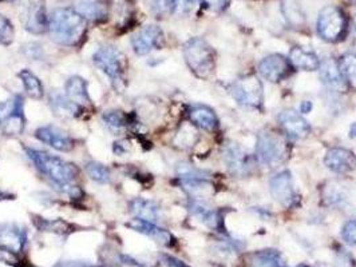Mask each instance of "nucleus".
<instances>
[{
  "label": "nucleus",
  "mask_w": 356,
  "mask_h": 267,
  "mask_svg": "<svg viewBox=\"0 0 356 267\" xmlns=\"http://www.w3.org/2000/svg\"><path fill=\"white\" fill-rule=\"evenodd\" d=\"M86 30V19L82 18L74 8H56L50 15L49 31L54 40L62 46H79L85 40Z\"/></svg>",
  "instance_id": "obj_1"
},
{
  "label": "nucleus",
  "mask_w": 356,
  "mask_h": 267,
  "mask_svg": "<svg viewBox=\"0 0 356 267\" xmlns=\"http://www.w3.org/2000/svg\"><path fill=\"white\" fill-rule=\"evenodd\" d=\"M26 154L35 164L36 169L43 175L51 179L58 187H60L63 193L69 186H72V180L76 179L79 174L78 167L75 164L56 155H51L46 151L36 148H26Z\"/></svg>",
  "instance_id": "obj_2"
},
{
  "label": "nucleus",
  "mask_w": 356,
  "mask_h": 267,
  "mask_svg": "<svg viewBox=\"0 0 356 267\" xmlns=\"http://www.w3.org/2000/svg\"><path fill=\"white\" fill-rule=\"evenodd\" d=\"M184 58L191 69L198 78L207 79L216 69V53L212 46L202 37H192L184 44Z\"/></svg>",
  "instance_id": "obj_3"
},
{
  "label": "nucleus",
  "mask_w": 356,
  "mask_h": 267,
  "mask_svg": "<svg viewBox=\"0 0 356 267\" xmlns=\"http://www.w3.org/2000/svg\"><path fill=\"white\" fill-rule=\"evenodd\" d=\"M256 153L260 163L275 169L288 160L289 143L283 134L273 130H264L257 137Z\"/></svg>",
  "instance_id": "obj_4"
},
{
  "label": "nucleus",
  "mask_w": 356,
  "mask_h": 267,
  "mask_svg": "<svg viewBox=\"0 0 356 267\" xmlns=\"http://www.w3.org/2000/svg\"><path fill=\"white\" fill-rule=\"evenodd\" d=\"M94 64L108 76L114 89L122 92L125 89V74L127 69V59L124 53L117 47L104 46L92 55Z\"/></svg>",
  "instance_id": "obj_5"
},
{
  "label": "nucleus",
  "mask_w": 356,
  "mask_h": 267,
  "mask_svg": "<svg viewBox=\"0 0 356 267\" xmlns=\"http://www.w3.org/2000/svg\"><path fill=\"white\" fill-rule=\"evenodd\" d=\"M316 28L323 40L328 43H338L347 35L348 20L340 7L327 6L319 14Z\"/></svg>",
  "instance_id": "obj_6"
},
{
  "label": "nucleus",
  "mask_w": 356,
  "mask_h": 267,
  "mask_svg": "<svg viewBox=\"0 0 356 267\" xmlns=\"http://www.w3.org/2000/svg\"><path fill=\"white\" fill-rule=\"evenodd\" d=\"M231 94L241 106L261 108L264 103L263 83L256 75H245L233 82Z\"/></svg>",
  "instance_id": "obj_7"
},
{
  "label": "nucleus",
  "mask_w": 356,
  "mask_h": 267,
  "mask_svg": "<svg viewBox=\"0 0 356 267\" xmlns=\"http://www.w3.org/2000/svg\"><path fill=\"white\" fill-rule=\"evenodd\" d=\"M293 72V66L288 58L280 53L266 56L259 63V74L270 83H279L289 78Z\"/></svg>",
  "instance_id": "obj_8"
},
{
  "label": "nucleus",
  "mask_w": 356,
  "mask_h": 267,
  "mask_svg": "<svg viewBox=\"0 0 356 267\" xmlns=\"http://www.w3.org/2000/svg\"><path fill=\"white\" fill-rule=\"evenodd\" d=\"M165 43V35L160 26L149 24L131 37V46L136 55L143 56L153 50H160Z\"/></svg>",
  "instance_id": "obj_9"
},
{
  "label": "nucleus",
  "mask_w": 356,
  "mask_h": 267,
  "mask_svg": "<svg viewBox=\"0 0 356 267\" xmlns=\"http://www.w3.org/2000/svg\"><path fill=\"white\" fill-rule=\"evenodd\" d=\"M224 160L227 169L234 177H248L253 171L254 163L250 154L237 144L227 146L224 151Z\"/></svg>",
  "instance_id": "obj_10"
},
{
  "label": "nucleus",
  "mask_w": 356,
  "mask_h": 267,
  "mask_svg": "<svg viewBox=\"0 0 356 267\" xmlns=\"http://www.w3.org/2000/svg\"><path fill=\"white\" fill-rule=\"evenodd\" d=\"M277 122L285 135L292 139H305L311 134V126L295 110H283L277 117Z\"/></svg>",
  "instance_id": "obj_11"
},
{
  "label": "nucleus",
  "mask_w": 356,
  "mask_h": 267,
  "mask_svg": "<svg viewBox=\"0 0 356 267\" xmlns=\"http://www.w3.org/2000/svg\"><path fill=\"white\" fill-rule=\"evenodd\" d=\"M27 243V232L17 223H0V251L22 252Z\"/></svg>",
  "instance_id": "obj_12"
},
{
  "label": "nucleus",
  "mask_w": 356,
  "mask_h": 267,
  "mask_svg": "<svg viewBox=\"0 0 356 267\" xmlns=\"http://www.w3.org/2000/svg\"><path fill=\"white\" fill-rule=\"evenodd\" d=\"M35 137L38 141L53 147L54 150L60 153H70L75 147V142L72 137L66 131L55 126L39 127L35 131Z\"/></svg>",
  "instance_id": "obj_13"
},
{
  "label": "nucleus",
  "mask_w": 356,
  "mask_h": 267,
  "mask_svg": "<svg viewBox=\"0 0 356 267\" xmlns=\"http://www.w3.org/2000/svg\"><path fill=\"white\" fill-rule=\"evenodd\" d=\"M269 191L280 205L286 206V207L293 206V203L298 198L295 193V189H293L292 174L288 170L276 174L273 178L269 180Z\"/></svg>",
  "instance_id": "obj_14"
},
{
  "label": "nucleus",
  "mask_w": 356,
  "mask_h": 267,
  "mask_svg": "<svg viewBox=\"0 0 356 267\" xmlns=\"http://www.w3.org/2000/svg\"><path fill=\"white\" fill-rule=\"evenodd\" d=\"M324 164L332 173L348 174L356 170V155L348 148L334 147L325 153Z\"/></svg>",
  "instance_id": "obj_15"
},
{
  "label": "nucleus",
  "mask_w": 356,
  "mask_h": 267,
  "mask_svg": "<svg viewBox=\"0 0 356 267\" xmlns=\"http://www.w3.org/2000/svg\"><path fill=\"white\" fill-rule=\"evenodd\" d=\"M126 226L134 232H141L146 236H150L152 239H154L162 246H173V243L176 242L172 232L157 226L154 222H149V221H145L141 218H134V219L129 221L126 223Z\"/></svg>",
  "instance_id": "obj_16"
},
{
  "label": "nucleus",
  "mask_w": 356,
  "mask_h": 267,
  "mask_svg": "<svg viewBox=\"0 0 356 267\" xmlns=\"http://www.w3.org/2000/svg\"><path fill=\"white\" fill-rule=\"evenodd\" d=\"M50 17L46 14V7L42 0L33 1L26 12L24 27L31 34H43L49 30Z\"/></svg>",
  "instance_id": "obj_17"
},
{
  "label": "nucleus",
  "mask_w": 356,
  "mask_h": 267,
  "mask_svg": "<svg viewBox=\"0 0 356 267\" xmlns=\"http://www.w3.org/2000/svg\"><path fill=\"white\" fill-rule=\"evenodd\" d=\"M321 78L323 83L337 92H346L348 89V83L343 75V72L339 67V62L334 60V59H325L324 62H321Z\"/></svg>",
  "instance_id": "obj_18"
},
{
  "label": "nucleus",
  "mask_w": 356,
  "mask_h": 267,
  "mask_svg": "<svg viewBox=\"0 0 356 267\" xmlns=\"http://www.w3.org/2000/svg\"><path fill=\"white\" fill-rule=\"evenodd\" d=\"M74 10L86 20L91 21H105L108 17L105 0H75Z\"/></svg>",
  "instance_id": "obj_19"
},
{
  "label": "nucleus",
  "mask_w": 356,
  "mask_h": 267,
  "mask_svg": "<svg viewBox=\"0 0 356 267\" xmlns=\"http://www.w3.org/2000/svg\"><path fill=\"white\" fill-rule=\"evenodd\" d=\"M50 106L55 115L65 119L78 118L83 111V107L72 101L67 95H63L58 91H54L50 94Z\"/></svg>",
  "instance_id": "obj_20"
},
{
  "label": "nucleus",
  "mask_w": 356,
  "mask_h": 267,
  "mask_svg": "<svg viewBox=\"0 0 356 267\" xmlns=\"http://www.w3.org/2000/svg\"><path fill=\"white\" fill-rule=\"evenodd\" d=\"M179 183L182 189L192 196L195 200H200L204 198L212 196L214 193L213 183L202 178L201 175H192V177H179Z\"/></svg>",
  "instance_id": "obj_21"
},
{
  "label": "nucleus",
  "mask_w": 356,
  "mask_h": 267,
  "mask_svg": "<svg viewBox=\"0 0 356 267\" xmlns=\"http://www.w3.org/2000/svg\"><path fill=\"white\" fill-rule=\"evenodd\" d=\"M188 115L191 122L204 131L212 132L218 127V118L211 107L195 105L189 108Z\"/></svg>",
  "instance_id": "obj_22"
},
{
  "label": "nucleus",
  "mask_w": 356,
  "mask_h": 267,
  "mask_svg": "<svg viewBox=\"0 0 356 267\" xmlns=\"http://www.w3.org/2000/svg\"><path fill=\"white\" fill-rule=\"evenodd\" d=\"M26 127V119L23 114V98L20 95L15 96V106L13 111L3 119L1 128L6 135L15 137L23 132Z\"/></svg>",
  "instance_id": "obj_23"
},
{
  "label": "nucleus",
  "mask_w": 356,
  "mask_h": 267,
  "mask_svg": "<svg viewBox=\"0 0 356 267\" xmlns=\"http://www.w3.org/2000/svg\"><path fill=\"white\" fill-rule=\"evenodd\" d=\"M105 1L108 10V17L115 19L117 27L130 26L134 15V7L131 0H105Z\"/></svg>",
  "instance_id": "obj_24"
},
{
  "label": "nucleus",
  "mask_w": 356,
  "mask_h": 267,
  "mask_svg": "<svg viewBox=\"0 0 356 267\" xmlns=\"http://www.w3.org/2000/svg\"><path fill=\"white\" fill-rule=\"evenodd\" d=\"M288 59L293 67L304 71H318L321 67V62L318 55L302 47H293L289 51Z\"/></svg>",
  "instance_id": "obj_25"
},
{
  "label": "nucleus",
  "mask_w": 356,
  "mask_h": 267,
  "mask_svg": "<svg viewBox=\"0 0 356 267\" xmlns=\"http://www.w3.org/2000/svg\"><path fill=\"white\" fill-rule=\"evenodd\" d=\"M191 210L200 222H202L207 227L212 230H222L224 229V216L218 210H212L205 207L200 200H195L191 206Z\"/></svg>",
  "instance_id": "obj_26"
},
{
  "label": "nucleus",
  "mask_w": 356,
  "mask_h": 267,
  "mask_svg": "<svg viewBox=\"0 0 356 267\" xmlns=\"http://www.w3.org/2000/svg\"><path fill=\"white\" fill-rule=\"evenodd\" d=\"M250 264L252 267H285L284 257L279 250H259L250 254Z\"/></svg>",
  "instance_id": "obj_27"
},
{
  "label": "nucleus",
  "mask_w": 356,
  "mask_h": 267,
  "mask_svg": "<svg viewBox=\"0 0 356 267\" xmlns=\"http://www.w3.org/2000/svg\"><path fill=\"white\" fill-rule=\"evenodd\" d=\"M130 212L136 215V218H141L149 222H157L160 219V206L149 199L136 198L130 203Z\"/></svg>",
  "instance_id": "obj_28"
},
{
  "label": "nucleus",
  "mask_w": 356,
  "mask_h": 267,
  "mask_svg": "<svg viewBox=\"0 0 356 267\" xmlns=\"http://www.w3.org/2000/svg\"><path fill=\"white\" fill-rule=\"evenodd\" d=\"M65 89H66V95H67L72 101L76 102L78 105L83 106V105L90 103L88 82H86L83 78H81V76H78V75L72 76V78L66 82Z\"/></svg>",
  "instance_id": "obj_29"
},
{
  "label": "nucleus",
  "mask_w": 356,
  "mask_h": 267,
  "mask_svg": "<svg viewBox=\"0 0 356 267\" xmlns=\"http://www.w3.org/2000/svg\"><path fill=\"white\" fill-rule=\"evenodd\" d=\"M34 219V225L39 232H53L58 235H69L72 232H75V226L63 221V219H46V218H40L35 216Z\"/></svg>",
  "instance_id": "obj_30"
},
{
  "label": "nucleus",
  "mask_w": 356,
  "mask_h": 267,
  "mask_svg": "<svg viewBox=\"0 0 356 267\" xmlns=\"http://www.w3.org/2000/svg\"><path fill=\"white\" fill-rule=\"evenodd\" d=\"M26 92L29 94L30 98L33 99H42L43 95H44V89H43V85L40 82V79L36 76L34 72L30 71V70H22L18 74Z\"/></svg>",
  "instance_id": "obj_31"
},
{
  "label": "nucleus",
  "mask_w": 356,
  "mask_h": 267,
  "mask_svg": "<svg viewBox=\"0 0 356 267\" xmlns=\"http://www.w3.org/2000/svg\"><path fill=\"white\" fill-rule=\"evenodd\" d=\"M102 121L105 122V125L113 130V131H122L131 125L129 121V117L126 115L124 111H118V110H110L106 111L102 115Z\"/></svg>",
  "instance_id": "obj_32"
},
{
  "label": "nucleus",
  "mask_w": 356,
  "mask_h": 267,
  "mask_svg": "<svg viewBox=\"0 0 356 267\" xmlns=\"http://www.w3.org/2000/svg\"><path fill=\"white\" fill-rule=\"evenodd\" d=\"M339 67L347 83L356 89V53H344L339 60Z\"/></svg>",
  "instance_id": "obj_33"
},
{
  "label": "nucleus",
  "mask_w": 356,
  "mask_h": 267,
  "mask_svg": "<svg viewBox=\"0 0 356 267\" xmlns=\"http://www.w3.org/2000/svg\"><path fill=\"white\" fill-rule=\"evenodd\" d=\"M85 170H86V174L89 175V178L92 179L94 182H98L102 184H106L111 182V171L102 163L92 160L86 164Z\"/></svg>",
  "instance_id": "obj_34"
},
{
  "label": "nucleus",
  "mask_w": 356,
  "mask_h": 267,
  "mask_svg": "<svg viewBox=\"0 0 356 267\" xmlns=\"http://www.w3.org/2000/svg\"><path fill=\"white\" fill-rule=\"evenodd\" d=\"M284 15L291 26L302 27L304 26V14L298 0H284Z\"/></svg>",
  "instance_id": "obj_35"
},
{
  "label": "nucleus",
  "mask_w": 356,
  "mask_h": 267,
  "mask_svg": "<svg viewBox=\"0 0 356 267\" xmlns=\"http://www.w3.org/2000/svg\"><path fill=\"white\" fill-rule=\"evenodd\" d=\"M14 39V28L8 19L0 14V44H10Z\"/></svg>",
  "instance_id": "obj_36"
},
{
  "label": "nucleus",
  "mask_w": 356,
  "mask_h": 267,
  "mask_svg": "<svg viewBox=\"0 0 356 267\" xmlns=\"http://www.w3.org/2000/svg\"><path fill=\"white\" fill-rule=\"evenodd\" d=\"M195 6V0H172V12L177 17L188 15Z\"/></svg>",
  "instance_id": "obj_37"
},
{
  "label": "nucleus",
  "mask_w": 356,
  "mask_h": 267,
  "mask_svg": "<svg viewBox=\"0 0 356 267\" xmlns=\"http://www.w3.org/2000/svg\"><path fill=\"white\" fill-rule=\"evenodd\" d=\"M341 238L343 241L350 245V246H356V219L348 221L343 229H341Z\"/></svg>",
  "instance_id": "obj_38"
},
{
  "label": "nucleus",
  "mask_w": 356,
  "mask_h": 267,
  "mask_svg": "<svg viewBox=\"0 0 356 267\" xmlns=\"http://www.w3.org/2000/svg\"><path fill=\"white\" fill-rule=\"evenodd\" d=\"M200 1L202 3L204 7H207L212 11H217V12L224 11L229 4V0H200Z\"/></svg>",
  "instance_id": "obj_39"
},
{
  "label": "nucleus",
  "mask_w": 356,
  "mask_h": 267,
  "mask_svg": "<svg viewBox=\"0 0 356 267\" xmlns=\"http://www.w3.org/2000/svg\"><path fill=\"white\" fill-rule=\"evenodd\" d=\"M161 258H162V261H163V264L166 265V266L169 267H191L188 266L185 262H182V261H179L177 258H175V257H170V255H166V254H163V255H161Z\"/></svg>",
  "instance_id": "obj_40"
},
{
  "label": "nucleus",
  "mask_w": 356,
  "mask_h": 267,
  "mask_svg": "<svg viewBox=\"0 0 356 267\" xmlns=\"http://www.w3.org/2000/svg\"><path fill=\"white\" fill-rule=\"evenodd\" d=\"M126 144H127L126 141H118V142L114 143V153L121 157L125 155L126 153L129 151V147Z\"/></svg>",
  "instance_id": "obj_41"
},
{
  "label": "nucleus",
  "mask_w": 356,
  "mask_h": 267,
  "mask_svg": "<svg viewBox=\"0 0 356 267\" xmlns=\"http://www.w3.org/2000/svg\"><path fill=\"white\" fill-rule=\"evenodd\" d=\"M56 267H86V265H83L81 262H62Z\"/></svg>",
  "instance_id": "obj_42"
},
{
  "label": "nucleus",
  "mask_w": 356,
  "mask_h": 267,
  "mask_svg": "<svg viewBox=\"0 0 356 267\" xmlns=\"http://www.w3.org/2000/svg\"><path fill=\"white\" fill-rule=\"evenodd\" d=\"M311 110H312V103H311V102L305 101V102L302 103V112H304V114H308Z\"/></svg>",
  "instance_id": "obj_43"
},
{
  "label": "nucleus",
  "mask_w": 356,
  "mask_h": 267,
  "mask_svg": "<svg viewBox=\"0 0 356 267\" xmlns=\"http://www.w3.org/2000/svg\"><path fill=\"white\" fill-rule=\"evenodd\" d=\"M10 196H11V194H10V193H7V191H3V190H0V199H11Z\"/></svg>",
  "instance_id": "obj_44"
},
{
  "label": "nucleus",
  "mask_w": 356,
  "mask_h": 267,
  "mask_svg": "<svg viewBox=\"0 0 356 267\" xmlns=\"http://www.w3.org/2000/svg\"><path fill=\"white\" fill-rule=\"evenodd\" d=\"M350 134H351V138H355L356 137V123L351 126V130H350Z\"/></svg>",
  "instance_id": "obj_45"
},
{
  "label": "nucleus",
  "mask_w": 356,
  "mask_h": 267,
  "mask_svg": "<svg viewBox=\"0 0 356 267\" xmlns=\"http://www.w3.org/2000/svg\"><path fill=\"white\" fill-rule=\"evenodd\" d=\"M18 267H35L33 266V265H30V264H20Z\"/></svg>",
  "instance_id": "obj_46"
},
{
  "label": "nucleus",
  "mask_w": 356,
  "mask_h": 267,
  "mask_svg": "<svg viewBox=\"0 0 356 267\" xmlns=\"http://www.w3.org/2000/svg\"><path fill=\"white\" fill-rule=\"evenodd\" d=\"M0 1H7V3H10V1H14V0H0Z\"/></svg>",
  "instance_id": "obj_47"
},
{
  "label": "nucleus",
  "mask_w": 356,
  "mask_h": 267,
  "mask_svg": "<svg viewBox=\"0 0 356 267\" xmlns=\"http://www.w3.org/2000/svg\"><path fill=\"white\" fill-rule=\"evenodd\" d=\"M296 267H311V266H307V265H299V266Z\"/></svg>",
  "instance_id": "obj_48"
},
{
  "label": "nucleus",
  "mask_w": 356,
  "mask_h": 267,
  "mask_svg": "<svg viewBox=\"0 0 356 267\" xmlns=\"http://www.w3.org/2000/svg\"><path fill=\"white\" fill-rule=\"evenodd\" d=\"M354 24H355V30H356V14H355V19H354Z\"/></svg>",
  "instance_id": "obj_49"
},
{
  "label": "nucleus",
  "mask_w": 356,
  "mask_h": 267,
  "mask_svg": "<svg viewBox=\"0 0 356 267\" xmlns=\"http://www.w3.org/2000/svg\"><path fill=\"white\" fill-rule=\"evenodd\" d=\"M1 123H3V121H1V118H0V127H1Z\"/></svg>",
  "instance_id": "obj_50"
}]
</instances>
